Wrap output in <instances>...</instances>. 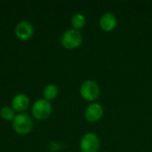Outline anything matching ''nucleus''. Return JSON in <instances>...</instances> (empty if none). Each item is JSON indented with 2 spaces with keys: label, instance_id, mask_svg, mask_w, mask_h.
<instances>
[{
  "label": "nucleus",
  "instance_id": "f257e3e1",
  "mask_svg": "<svg viewBox=\"0 0 152 152\" xmlns=\"http://www.w3.org/2000/svg\"><path fill=\"white\" fill-rule=\"evenodd\" d=\"M12 128L14 132L20 135H26L32 131L33 120L26 113H20L15 116L12 120Z\"/></svg>",
  "mask_w": 152,
  "mask_h": 152
},
{
  "label": "nucleus",
  "instance_id": "f03ea898",
  "mask_svg": "<svg viewBox=\"0 0 152 152\" xmlns=\"http://www.w3.org/2000/svg\"><path fill=\"white\" fill-rule=\"evenodd\" d=\"M81 97L90 102H94L100 95V86L97 82L92 79L84 81L79 88Z\"/></svg>",
  "mask_w": 152,
  "mask_h": 152
},
{
  "label": "nucleus",
  "instance_id": "7ed1b4c3",
  "mask_svg": "<svg viewBox=\"0 0 152 152\" xmlns=\"http://www.w3.org/2000/svg\"><path fill=\"white\" fill-rule=\"evenodd\" d=\"M82 42V34L79 30H76L73 28L66 30L61 37V44L67 50H73L77 48L81 45Z\"/></svg>",
  "mask_w": 152,
  "mask_h": 152
},
{
  "label": "nucleus",
  "instance_id": "20e7f679",
  "mask_svg": "<svg viewBox=\"0 0 152 152\" xmlns=\"http://www.w3.org/2000/svg\"><path fill=\"white\" fill-rule=\"evenodd\" d=\"M53 108L49 101L45 99H38L32 106L31 112L33 117L37 120H45L52 113Z\"/></svg>",
  "mask_w": 152,
  "mask_h": 152
},
{
  "label": "nucleus",
  "instance_id": "39448f33",
  "mask_svg": "<svg viewBox=\"0 0 152 152\" xmlns=\"http://www.w3.org/2000/svg\"><path fill=\"white\" fill-rule=\"evenodd\" d=\"M100 146L101 142L98 135L91 132L85 134L79 143L81 152H98Z\"/></svg>",
  "mask_w": 152,
  "mask_h": 152
},
{
  "label": "nucleus",
  "instance_id": "423d86ee",
  "mask_svg": "<svg viewBox=\"0 0 152 152\" xmlns=\"http://www.w3.org/2000/svg\"><path fill=\"white\" fill-rule=\"evenodd\" d=\"M104 114L103 106L99 102H91L85 110V118L89 123H96L101 120Z\"/></svg>",
  "mask_w": 152,
  "mask_h": 152
},
{
  "label": "nucleus",
  "instance_id": "0eeeda50",
  "mask_svg": "<svg viewBox=\"0 0 152 152\" xmlns=\"http://www.w3.org/2000/svg\"><path fill=\"white\" fill-rule=\"evenodd\" d=\"M14 33L18 39L21 41H26L31 38V37L33 36L34 27L29 21L22 20L16 25L14 28Z\"/></svg>",
  "mask_w": 152,
  "mask_h": 152
},
{
  "label": "nucleus",
  "instance_id": "6e6552de",
  "mask_svg": "<svg viewBox=\"0 0 152 152\" xmlns=\"http://www.w3.org/2000/svg\"><path fill=\"white\" fill-rule=\"evenodd\" d=\"M99 25L103 31L111 32L118 26V19L114 13L108 12L101 16L99 20Z\"/></svg>",
  "mask_w": 152,
  "mask_h": 152
},
{
  "label": "nucleus",
  "instance_id": "1a4fd4ad",
  "mask_svg": "<svg viewBox=\"0 0 152 152\" xmlns=\"http://www.w3.org/2000/svg\"><path fill=\"white\" fill-rule=\"evenodd\" d=\"M12 108L14 111L21 113L29 106V98L25 94H18L12 100Z\"/></svg>",
  "mask_w": 152,
  "mask_h": 152
},
{
  "label": "nucleus",
  "instance_id": "9d476101",
  "mask_svg": "<svg viewBox=\"0 0 152 152\" xmlns=\"http://www.w3.org/2000/svg\"><path fill=\"white\" fill-rule=\"evenodd\" d=\"M70 24H71V27L73 29L80 30L81 28H83L86 26V19L83 13L77 12L72 16V18L70 20Z\"/></svg>",
  "mask_w": 152,
  "mask_h": 152
},
{
  "label": "nucleus",
  "instance_id": "9b49d317",
  "mask_svg": "<svg viewBox=\"0 0 152 152\" xmlns=\"http://www.w3.org/2000/svg\"><path fill=\"white\" fill-rule=\"evenodd\" d=\"M58 93H59V89H58L56 85H54V84H48L45 87L44 92H43L44 99H45V100H47L49 102L52 101V100H54L57 97Z\"/></svg>",
  "mask_w": 152,
  "mask_h": 152
},
{
  "label": "nucleus",
  "instance_id": "f8f14e48",
  "mask_svg": "<svg viewBox=\"0 0 152 152\" xmlns=\"http://www.w3.org/2000/svg\"><path fill=\"white\" fill-rule=\"evenodd\" d=\"M15 111L12 107L4 106L0 110V117L5 121H12L15 118Z\"/></svg>",
  "mask_w": 152,
  "mask_h": 152
}]
</instances>
